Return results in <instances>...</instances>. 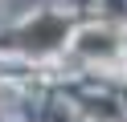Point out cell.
<instances>
[{
    "instance_id": "cell-1",
    "label": "cell",
    "mask_w": 127,
    "mask_h": 122,
    "mask_svg": "<svg viewBox=\"0 0 127 122\" xmlns=\"http://www.w3.org/2000/svg\"><path fill=\"white\" fill-rule=\"evenodd\" d=\"M25 37H29V45H33V49H53L58 41H66V24H62L58 16H41Z\"/></svg>"
},
{
    "instance_id": "cell-2",
    "label": "cell",
    "mask_w": 127,
    "mask_h": 122,
    "mask_svg": "<svg viewBox=\"0 0 127 122\" xmlns=\"http://www.w3.org/2000/svg\"><path fill=\"white\" fill-rule=\"evenodd\" d=\"M78 45H82L86 53H102V57H111V53L119 49L115 37H111L107 29H90V33H82V41H78Z\"/></svg>"
}]
</instances>
